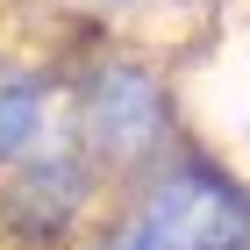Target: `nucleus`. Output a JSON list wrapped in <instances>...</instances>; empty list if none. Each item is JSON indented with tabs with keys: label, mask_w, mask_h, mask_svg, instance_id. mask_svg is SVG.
I'll return each mask as SVG.
<instances>
[{
	"label": "nucleus",
	"mask_w": 250,
	"mask_h": 250,
	"mask_svg": "<svg viewBox=\"0 0 250 250\" xmlns=\"http://www.w3.org/2000/svg\"><path fill=\"white\" fill-rule=\"evenodd\" d=\"M58 64H64V107H72L79 150L93 157V172L107 186H129L136 172H150L157 157H172L186 143L179 79L150 50L93 36L79 50H58Z\"/></svg>",
	"instance_id": "obj_1"
},
{
	"label": "nucleus",
	"mask_w": 250,
	"mask_h": 250,
	"mask_svg": "<svg viewBox=\"0 0 250 250\" xmlns=\"http://www.w3.org/2000/svg\"><path fill=\"white\" fill-rule=\"evenodd\" d=\"M79 250H250V179L186 136L129 186H107Z\"/></svg>",
	"instance_id": "obj_2"
},
{
	"label": "nucleus",
	"mask_w": 250,
	"mask_h": 250,
	"mask_svg": "<svg viewBox=\"0 0 250 250\" xmlns=\"http://www.w3.org/2000/svg\"><path fill=\"white\" fill-rule=\"evenodd\" d=\"M79 150L72 107H64V64L58 50L0 43V179L58 165Z\"/></svg>",
	"instance_id": "obj_3"
},
{
	"label": "nucleus",
	"mask_w": 250,
	"mask_h": 250,
	"mask_svg": "<svg viewBox=\"0 0 250 250\" xmlns=\"http://www.w3.org/2000/svg\"><path fill=\"white\" fill-rule=\"evenodd\" d=\"M93 7H143V0H93Z\"/></svg>",
	"instance_id": "obj_4"
}]
</instances>
